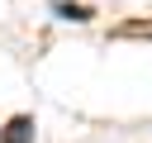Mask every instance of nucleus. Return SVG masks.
Segmentation results:
<instances>
[{
  "instance_id": "obj_1",
  "label": "nucleus",
  "mask_w": 152,
  "mask_h": 143,
  "mask_svg": "<svg viewBox=\"0 0 152 143\" xmlns=\"http://www.w3.org/2000/svg\"><path fill=\"white\" fill-rule=\"evenodd\" d=\"M28 133H33V124H28V119H14V124H10V133H5L0 143H24Z\"/></svg>"
},
{
  "instance_id": "obj_2",
  "label": "nucleus",
  "mask_w": 152,
  "mask_h": 143,
  "mask_svg": "<svg viewBox=\"0 0 152 143\" xmlns=\"http://www.w3.org/2000/svg\"><path fill=\"white\" fill-rule=\"evenodd\" d=\"M57 14H66V19H90L86 5H57Z\"/></svg>"
}]
</instances>
